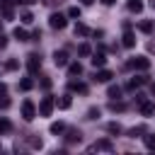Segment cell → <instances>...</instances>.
<instances>
[{"label": "cell", "mask_w": 155, "mask_h": 155, "mask_svg": "<svg viewBox=\"0 0 155 155\" xmlns=\"http://www.w3.org/2000/svg\"><path fill=\"white\" fill-rule=\"evenodd\" d=\"M12 131V124L7 119H0V133H10Z\"/></svg>", "instance_id": "484cf974"}, {"label": "cell", "mask_w": 155, "mask_h": 155, "mask_svg": "<svg viewBox=\"0 0 155 155\" xmlns=\"http://www.w3.org/2000/svg\"><path fill=\"white\" fill-rule=\"evenodd\" d=\"M107 131L111 133V136H119L124 128H121V124H116V121H111V124H107Z\"/></svg>", "instance_id": "44dd1931"}, {"label": "cell", "mask_w": 155, "mask_h": 155, "mask_svg": "<svg viewBox=\"0 0 155 155\" xmlns=\"http://www.w3.org/2000/svg\"><path fill=\"white\" fill-rule=\"evenodd\" d=\"M107 94H109V99H121V87L119 85H111L107 90Z\"/></svg>", "instance_id": "d6986e66"}, {"label": "cell", "mask_w": 155, "mask_h": 155, "mask_svg": "<svg viewBox=\"0 0 155 155\" xmlns=\"http://www.w3.org/2000/svg\"><path fill=\"white\" fill-rule=\"evenodd\" d=\"M92 65H94V68H104V65H107V56H104V53H94V56H92Z\"/></svg>", "instance_id": "9a60e30c"}, {"label": "cell", "mask_w": 155, "mask_h": 155, "mask_svg": "<svg viewBox=\"0 0 155 155\" xmlns=\"http://www.w3.org/2000/svg\"><path fill=\"white\" fill-rule=\"evenodd\" d=\"M51 133H56V136H58V133H65V124H63V121L51 124Z\"/></svg>", "instance_id": "cb8c5ba5"}, {"label": "cell", "mask_w": 155, "mask_h": 155, "mask_svg": "<svg viewBox=\"0 0 155 155\" xmlns=\"http://www.w3.org/2000/svg\"><path fill=\"white\" fill-rule=\"evenodd\" d=\"M68 17H73V19H75V17H80V7H78V5H75V7H70V10H68Z\"/></svg>", "instance_id": "4dcf8cb0"}, {"label": "cell", "mask_w": 155, "mask_h": 155, "mask_svg": "<svg viewBox=\"0 0 155 155\" xmlns=\"http://www.w3.org/2000/svg\"><path fill=\"white\" fill-rule=\"evenodd\" d=\"M128 10L138 15V12H143V2L140 0H128Z\"/></svg>", "instance_id": "7402d4cb"}, {"label": "cell", "mask_w": 155, "mask_h": 155, "mask_svg": "<svg viewBox=\"0 0 155 155\" xmlns=\"http://www.w3.org/2000/svg\"><path fill=\"white\" fill-rule=\"evenodd\" d=\"M80 2H82V5H92L94 0H80Z\"/></svg>", "instance_id": "b9f144b4"}, {"label": "cell", "mask_w": 155, "mask_h": 155, "mask_svg": "<svg viewBox=\"0 0 155 155\" xmlns=\"http://www.w3.org/2000/svg\"><path fill=\"white\" fill-rule=\"evenodd\" d=\"M111 78H114V73L102 68V70H97V73H94V78H92V80H94V82H109Z\"/></svg>", "instance_id": "30bf717a"}, {"label": "cell", "mask_w": 155, "mask_h": 155, "mask_svg": "<svg viewBox=\"0 0 155 155\" xmlns=\"http://www.w3.org/2000/svg\"><path fill=\"white\" fill-rule=\"evenodd\" d=\"M27 68H29V73H36L41 68V56L39 53H29L27 56Z\"/></svg>", "instance_id": "52a82bcc"}, {"label": "cell", "mask_w": 155, "mask_h": 155, "mask_svg": "<svg viewBox=\"0 0 155 155\" xmlns=\"http://www.w3.org/2000/svg\"><path fill=\"white\" fill-rule=\"evenodd\" d=\"M150 92H153V97H155V85H153V87H150Z\"/></svg>", "instance_id": "ee69618b"}, {"label": "cell", "mask_w": 155, "mask_h": 155, "mask_svg": "<svg viewBox=\"0 0 155 155\" xmlns=\"http://www.w3.org/2000/svg\"><path fill=\"white\" fill-rule=\"evenodd\" d=\"M124 46L126 48H131V46H136V34L128 29V24H126V34H124Z\"/></svg>", "instance_id": "7c38bea8"}, {"label": "cell", "mask_w": 155, "mask_h": 155, "mask_svg": "<svg viewBox=\"0 0 155 155\" xmlns=\"http://www.w3.org/2000/svg\"><path fill=\"white\" fill-rule=\"evenodd\" d=\"M99 150H102V153H111V150H114L111 140H107V138H104V140H97L94 145H90V148H87V153H99Z\"/></svg>", "instance_id": "3957f363"}, {"label": "cell", "mask_w": 155, "mask_h": 155, "mask_svg": "<svg viewBox=\"0 0 155 155\" xmlns=\"http://www.w3.org/2000/svg\"><path fill=\"white\" fill-rule=\"evenodd\" d=\"M85 119H90V121L99 119V109H94V107H92V109H87V116H85Z\"/></svg>", "instance_id": "f546056e"}, {"label": "cell", "mask_w": 155, "mask_h": 155, "mask_svg": "<svg viewBox=\"0 0 155 155\" xmlns=\"http://www.w3.org/2000/svg\"><path fill=\"white\" fill-rule=\"evenodd\" d=\"M102 2H104V5H114L116 0H102Z\"/></svg>", "instance_id": "7bdbcfd3"}, {"label": "cell", "mask_w": 155, "mask_h": 155, "mask_svg": "<svg viewBox=\"0 0 155 155\" xmlns=\"http://www.w3.org/2000/svg\"><path fill=\"white\" fill-rule=\"evenodd\" d=\"M73 31H75V36H90V34H92V31L87 29V24H82V22H78Z\"/></svg>", "instance_id": "5bb4252c"}, {"label": "cell", "mask_w": 155, "mask_h": 155, "mask_svg": "<svg viewBox=\"0 0 155 155\" xmlns=\"http://www.w3.org/2000/svg\"><path fill=\"white\" fill-rule=\"evenodd\" d=\"M19 19H22L24 24H31V22H34V15H31V12H27V10H22V15H19Z\"/></svg>", "instance_id": "d4e9b609"}, {"label": "cell", "mask_w": 155, "mask_h": 155, "mask_svg": "<svg viewBox=\"0 0 155 155\" xmlns=\"http://www.w3.org/2000/svg\"><path fill=\"white\" fill-rule=\"evenodd\" d=\"M138 29H140V31H145V34H150V31H153V22H140V24H138Z\"/></svg>", "instance_id": "83f0119b"}, {"label": "cell", "mask_w": 155, "mask_h": 155, "mask_svg": "<svg viewBox=\"0 0 155 155\" xmlns=\"http://www.w3.org/2000/svg\"><path fill=\"white\" fill-rule=\"evenodd\" d=\"M41 2H44L46 7H56V5H61L63 0H41Z\"/></svg>", "instance_id": "836d02e7"}, {"label": "cell", "mask_w": 155, "mask_h": 155, "mask_svg": "<svg viewBox=\"0 0 155 155\" xmlns=\"http://www.w3.org/2000/svg\"><path fill=\"white\" fill-rule=\"evenodd\" d=\"M70 90L73 92H80V94H87V85L85 82H70Z\"/></svg>", "instance_id": "ffe728a7"}, {"label": "cell", "mask_w": 155, "mask_h": 155, "mask_svg": "<svg viewBox=\"0 0 155 155\" xmlns=\"http://www.w3.org/2000/svg\"><path fill=\"white\" fill-rule=\"evenodd\" d=\"M41 87H44V90H48V87H51V80H48L46 75H41Z\"/></svg>", "instance_id": "e575fe53"}, {"label": "cell", "mask_w": 155, "mask_h": 155, "mask_svg": "<svg viewBox=\"0 0 155 155\" xmlns=\"http://www.w3.org/2000/svg\"><path fill=\"white\" fill-rule=\"evenodd\" d=\"M145 82H148V75H136V78H131L126 82V90H136L138 85H145Z\"/></svg>", "instance_id": "8fae6325"}, {"label": "cell", "mask_w": 155, "mask_h": 155, "mask_svg": "<svg viewBox=\"0 0 155 155\" xmlns=\"http://www.w3.org/2000/svg\"><path fill=\"white\" fill-rule=\"evenodd\" d=\"M150 7H153V10H155V0H150Z\"/></svg>", "instance_id": "f6af8a7d"}, {"label": "cell", "mask_w": 155, "mask_h": 155, "mask_svg": "<svg viewBox=\"0 0 155 155\" xmlns=\"http://www.w3.org/2000/svg\"><path fill=\"white\" fill-rule=\"evenodd\" d=\"M0 70H2V68H0Z\"/></svg>", "instance_id": "bcb514c9"}, {"label": "cell", "mask_w": 155, "mask_h": 155, "mask_svg": "<svg viewBox=\"0 0 155 155\" xmlns=\"http://www.w3.org/2000/svg\"><path fill=\"white\" fill-rule=\"evenodd\" d=\"M2 68H5V70H17V68H19V63H17L15 58H10V61H7V63H5Z\"/></svg>", "instance_id": "f1b7e54d"}, {"label": "cell", "mask_w": 155, "mask_h": 155, "mask_svg": "<svg viewBox=\"0 0 155 155\" xmlns=\"http://www.w3.org/2000/svg\"><path fill=\"white\" fill-rule=\"evenodd\" d=\"M48 24H51L53 29H65L68 19H65V15H61V12H53V15L48 17Z\"/></svg>", "instance_id": "277c9868"}, {"label": "cell", "mask_w": 155, "mask_h": 155, "mask_svg": "<svg viewBox=\"0 0 155 155\" xmlns=\"http://www.w3.org/2000/svg\"><path fill=\"white\" fill-rule=\"evenodd\" d=\"M78 53H80L82 58H87V56L92 53V46H90V44H80V46H78Z\"/></svg>", "instance_id": "603a6c76"}, {"label": "cell", "mask_w": 155, "mask_h": 155, "mask_svg": "<svg viewBox=\"0 0 155 155\" xmlns=\"http://www.w3.org/2000/svg\"><path fill=\"white\" fill-rule=\"evenodd\" d=\"M70 104H73L70 94H63L61 99H56V107H61V109H70Z\"/></svg>", "instance_id": "e0dca14e"}, {"label": "cell", "mask_w": 155, "mask_h": 155, "mask_svg": "<svg viewBox=\"0 0 155 155\" xmlns=\"http://www.w3.org/2000/svg\"><path fill=\"white\" fill-rule=\"evenodd\" d=\"M12 36H15L17 41H29V34H27V29H22V27H17V29L12 31Z\"/></svg>", "instance_id": "2e32d148"}, {"label": "cell", "mask_w": 155, "mask_h": 155, "mask_svg": "<svg viewBox=\"0 0 155 155\" xmlns=\"http://www.w3.org/2000/svg\"><path fill=\"white\" fill-rule=\"evenodd\" d=\"M7 107H10V99L2 97V99H0V109H7Z\"/></svg>", "instance_id": "8d00e7d4"}, {"label": "cell", "mask_w": 155, "mask_h": 155, "mask_svg": "<svg viewBox=\"0 0 155 155\" xmlns=\"http://www.w3.org/2000/svg\"><path fill=\"white\" fill-rule=\"evenodd\" d=\"M31 87H34V82H31V80H29V78H24V80H22V82H19V90H24V92H29V90H31Z\"/></svg>", "instance_id": "4316f807"}, {"label": "cell", "mask_w": 155, "mask_h": 155, "mask_svg": "<svg viewBox=\"0 0 155 155\" xmlns=\"http://www.w3.org/2000/svg\"><path fill=\"white\" fill-rule=\"evenodd\" d=\"M17 2H19V5H34L36 0H17Z\"/></svg>", "instance_id": "ab89813d"}, {"label": "cell", "mask_w": 155, "mask_h": 155, "mask_svg": "<svg viewBox=\"0 0 155 155\" xmlns=\"http://www.w3.org/2000/svg\"><path fill=\"white\" fill-rule=\"evenodd\" d=\"M148 51H150V53H155V41H150V44H148Z\"/></svg>", "instance_id": "60d3db41"}, {"label": "cell", "mask_w": 155, "mask_h": 155, "mask_svg": "<svg viewBox=\"0 0 155 155\" xmlns=\"http://www.w3.org/2000/svg\"><path fill=\"white\" fill-rule=\"evenodd\" d=\"M53 63H56L58 68H65V65L70 63V58H68V51H56V53H53Z\"/></svg>", "instance_id": "9c48e42d"}, {"label": "cell", "mask_w": 155, "mask_h": 155, "mask_svg": "<svg viewBox=\"0 0 155 155\" xmlns=\"http://www.w3.org/2000/svg\"><path fill=\"white\" fill-rule=\"evenodd\" d=\"M128 68H136V70H148V68H150V61H148L145 56H136V58H131V61H128Z\"/></svg>", "instance_id": "5b68a950"}, {"label": "cell", "mask_w": 155, "mask_h": 155, "mask_svg": "<svg viewBox=\"0 0 155 155\" xmlns=\"http://www.w3.org/2000/svg\"><path fill=\"white\" fill-rule=\"evenodd\" d=\"M80 140H82L80 128H65V143H68V145H75V143H80Z\"/></svg>", "instance_id": "8992f818"}, {"label": "cell", "mask_w": 155, "mask_h": 155, "mask_svg": "<svg viewBox=\"0 0 155 155\" xmlns=\"http://www.w3.org/2000/svg\"><path fill=\"white\" fill-rule=\"evenodd\" d=\"M145 145H148L150 150H155V138H153V136H145Z\"/></svg>", "instance_id": "d6a6232c"}, {"label": "cell", "mask_w": 155, "mask_h": 155, "mask_svg": "<svg viewBox=\"0 0 155 155\" xmlns=\"http://www.w3.org/2000/svg\"><path fill=\"white\" fill-rule=\"evenodd\" d=\"M5 94H7V85H5V82H0V97H5Z\"/></svg>", "instance_id": "f35d334b"}, {"label": "cell", "mask_w": 155, "mask_h": 155, "mask_svg": "<svg viewBox=\"0 0 155 155\" xmlns=\"http://www.w3.org/2000/svg\"><path fill=\"white\" fill-rule=\"evenodd\" d=\"M53 107H56V99H53V97H44L41 104H39V114H41V116H51Z\"/></svg>", "instance_id": "7a4b0ae2"}, {"label": "cell", "mask_w": 155, "mask_h": 155, "mask_svg": "<svg viewBox=\"0 0 155 155\" xmlns=\"http://www.w3.org/2000/svg\"><path fill=\"white\" fill-rule=\"evenodd\" d=\"M140 133H145V128H143V126H138V128H131V131H128V136H133V138H136V136H140Z\"/></svg>", "instance_id": "1f68e13d"}, {"label": "cell", "mask_w": 155, "mask_h": 155, "mask_svg": "<svg viewBox=\"0 0 155 155\" xmlns=\"http://www.w3.org/2000/svg\"><path fill=\"white\" fill-rule=\"evenodd\" d=\"M140 114H143V116H153V114H155V102H148V99H145V102L140 104Z\"/></svg>", "instance_id": "4fadbf2b"}, {"label": "cell", "mask_w": 155, "mask_h": 155, "mask_svg": "<svg viewBox=\"0 0 155 155\" xmlns=\"http://www.w3.org/2000/svg\"><path fill=\"white\" fill-rule=\"evenodd\" d=\"M12 2H15V0H0V12H2V17H5L7 22L15 17V12H12Z\"/></svg>", "instance_id": "ba28073f"}, {"label": "cell", "mask_w": 155, "mask_h": 155, "mask_svg": "<svg viewBox=\"0 0 155 155\" xmlns=\"http://www.w3.org/2000/svg\"><path fill=\"white\" fill-rule=\"evenodd\" d=\"M29 143H31V148H41V138H29Z\"/></svg>", "instance_id": "d590c367"}, {"label": "cell", "mask_w": 155, "mask_h": 155, "mask_svg": "<svg viewBox=\"0 0 155 155\" xmlns=\"http://www.w3.org/2000/svg\"><path fill=\"white\" fill-rule=\"evenodd\" d=\"M68 73H70V78L82 75V65H80V63H68Z\"/></svg>", "instance_id": "ac0fdd59"}, {"label": "cell", "mask_w": 155, "mask_h": 155, "mask_svg": "<svg viewBox=\"0 0 155 155\" xmlns=\"http://www.w3.org/2000/svg\"><path fill=\"white\" fill-rule=\"evenodd\" d=\"M34 116H36L34 102H31V99H24V102H22V119H24V121H31Z\"/></svg>", "instance_id": "6da1fadb"}, {"label": "cell", "mask_w": 155, "mask_h": 155, "mask_svg": "<svg viewBox=\"0 0 155 155\" xmlns=\"http://www.w3.org/2000/svg\"><path fill=\"white\" fill-rule=\"evenodd\" d=\"M5 46H7V36H5V34H0V48H5Z\"/></svg>", "instance_id": "74e56055"}]
</instances>
